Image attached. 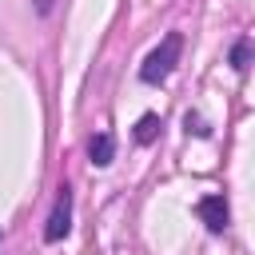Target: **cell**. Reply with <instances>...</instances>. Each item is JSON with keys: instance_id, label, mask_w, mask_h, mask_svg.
<instances>
[{"instance_id": "8992f818", "label": "cell", "mask_w": 255, "mask_h": 255, "mask_svg": "<svg viewBox=\"0 0 255 255\" xmlns=\"http://www.w3.org/2000/svg\"><path fill=\"white\" fill-rule=\"evenodd\" d=\"M247 64H251V40H239L231 48V68L235 72H247Z\"/></svg>"}, {"instance_id": "7a4b0ae2", "label": "cell", "mask_w": 255, "mask_h": 255, "mask_svg": "<svg viewBox=\"0 0 255 255\" xmlns=\"http://www.w3.org/2000/svg\"><path fill=\"white\" fill-rule=\"evenodd\" d=\"M68 227H72V191H68V187H60L56 207H52L48 227H44V239H48V243H60V239L68 235Z\"/></svg>"}, {"instance_id": "3957f363", "label": "cell", "mask_w": 255, "mask_h": 255, "mask_svg": "<svg viewBox=\"0 0 255 255\" xmlns=\"http://www.w3.org/2000/svg\"><path fill=\"white\" fill-rule=\"evenodd\" d=\"M199 219L207 223V231H223L227 219H231L227 199H223V195H203V199H199Z\"/></svg>"}, {"instance_id": "277c9868", "label": "cell", "mask_w": 255, "mask_h": 255, "mask_svg": "<svg viewBox=\"0 0 255 255\" xmlns=\"http://www.w3.org/2000/svg\"><path fill=\"white\" fill-rule=\"evenodd\" d=\"M88 155H92V163H96V167H108V163H112V155H116V139H112L108 131L92 135V143H88Z\"/></svg>"}, {"instance_id": "6da1fadb", "label": "cell", "mask_w": 255, "mask_h": 255, "mask_svg": "<svg viewBox=\"0 0 255 255\" xmlns=\"http://www.w3.org/2000/svg\"><path fill=\"white\" fill-rule=\"evenodd\" d=\"M179 48H183V36H179V32H167V36H163V44H159V48L143 60L139 76H143L147 84H163V80L171 76L175 60H179Z\"/></svg>"}, {"instance_id": "5b68a950", "label": "cell", "mask_w": 255, "mask_h": 255, "mask_svg": "<svg viewBox=\"0 0 255 255\" xmlns=\"http://www.w3.org/2000/svg\"><path fill=\"white\" fill-rule=\"evenodd\" d=\"M155 135H159V116H143V120L135 124V139H139V143H151Z\"/></svg>"}]
</instances>
